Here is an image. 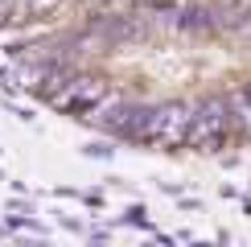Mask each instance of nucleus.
I'll return each instance as SVG.
<instances>
[{"label": "nucleus", "mask_w": 251, "mask_h": 247, "mask_svg": "<svg viewBox=\"0 0 251 247\" xmlns=\"http://www.w3.org/2000/svg\"><path fill=\"white\" fill-rule=\"evenodd\" d=\"M226 116H231V128L239 136H251V95L239 91V95H226Z\"/></svg>", "instance_id": "20e7f679"}, {"label": "nucleus", "mask_w": 251, "mask_h": 247, "mask_svg": "<svg viewBox=\"0 0 251 247\" xmlns=\"http://www.w3.org/2000/svg\"><path fill=\"white\" fill-rule=\"evenodd\" d=\"M190 116H194L190 103H165V107H152L149 136L161 140V144H185V136H190Z\"/></svg>", "instance_id": "f03ea898"}, {"label": "nucleus", "mask_w": 251, "mask_h": 247, "mask_svg": "<svg viewBox=\"0 0 251 247\" xmlns=\"http://www.w3.org/2000/svg\"><path fill=\"white\" fill-rule=\"evenodd\" d=\"M120 120H107L116 132H124V136H149L152 128V107H140V103H124V107H116Z\"/></svg>", "instance_id": "7ed1b4c3"}, {"label": "nucleus", "mask_w": 251, "mask_h": 247, "mask_svg": "<svg viewBox=\"0 0 251 247\" xmlns=\"http://www.w3.org/2000/svg\"><path fill=\"white\" fill-rule=\"evenodd\" d=\"M247 95H251V87H247Z\"/></svg>", "instance_id": "39448f33"}, {"label": "nucleus", "mask_w": 251, "mask_h": 247, "mask_svg": "<svg viewBox=\"0 0 251 247\" xmlns=\"http://www.w3.org/2000/svg\"><path fill=\"white\" fill-rule=\"evenodd\" d=\"M226 132H231L226 99H202L194 107V116H190V136H185V144H194V148H210V144H218Z\"/></svg>", "instance_id": "f257e3e1"}]
</instances>
